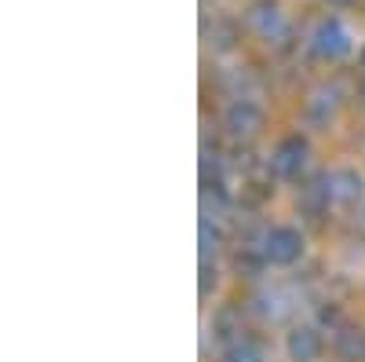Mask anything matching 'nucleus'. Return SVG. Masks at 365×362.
Wrapping results in <instances>:
<instances>
[{
    "label": "nucleus",
    "mask_w": 365,
    "mask_h": 362,
    "mask_svg": "<svg viewBox=\"0 0 365 362\" xmlns=\"http://www.w3.org/2000/svg\"><path fill=\"white\" fill-rule=\"evenodd\" d=\"M311 48L322 55V59H344L351 51V34L340 19H325L318 22L314 37H311Z\"/></svg>",
    "instance_id": "obj_1"
},
{
    "label": "nucleus",
    "mask_w": 365,
    "mask_h": 362,
    "mask_svg": "<svg viewBox=\"0 0 365 362\" xmlns=\"http://www.w3.org/2000/svg\"><path fill=\"white\" fill-rule=\"evenodd\" d=\"M299 253H303L299 231H292V227H270V231H267V238H263V256H267L270 263H292V260H299Z\"/></svg>",
    "instance_id": "obj_2"
},
{
    "label": "nucleus",
    "mask_w": 365,
    "mask_h": 362,
    "mask_svg": "<svg viewBox=\"0 0 365 362\" xmlns=\"http://www.w3.org/2000/svg\"><path fill=\"white\" fill-rule=\"evenodd\" d=\"M303 161H307V139L289 136V139H282L278 146H274L270 169L278 172V176H296V172L303 169Z\"/></svg>",
    "instance_id": "obj_3"
},
{
    "label": "nucleus",
    "mask_w": 365,
    "mask_h": 362,
    "mask_svg": "<svg viewBox=\"0 0 365 362\" xmlns=\"http://www.w3.org/2000/svg\"><path fill=\"white\" fill-rule=\"evenodd\" d=\"M259 125H263L259 106H252L249 99L230 103V110H227V129H230L234 136H256V132H259Z\"/></svg>",
    "instance_id": "obj_4"
},
{
    "label": "nucleus",
    "mask_w": 365,
    "mask_h": 362,
    "mask_svg": "<svg viewBox=\"0 0 365 362\" xmlns=\"http://www.w3.org/2000/svg\"><path fill=\"white\" fill-rule=\"evenodd\" d=\"M289 358L292 362H314L318 355H322V337H318V329H311V326H299V329H292L289 333Z\"/></svg>",
    "instance_id": "obj_5"
},
{
    "label": "nucleus",
    "mask_w": 365,
    "mask_h": 362,
    "mask_svg": "<svg viewBox=\"0 0 365 362\" xmlns=\"http://www.w3.org/2000/svg\"><path fill=\"white\" fill-rule=\"evenodd\" d=\"M325 194L332 198V201H358L361 198V176L354 172V169H336L329 179H325Z\"/></svg>",
    "instance_id": "obj_6"
},
{
    "label": "nucleus",
    "mask_w": 365,
    "mask_h": 362,
    "mask_svg": "<svg viewBox=\"0 0 365 362\" xmlns=\"http://www.w3.org/2000/svg\"><path fill=\"white\" fill-rule=\"evenodd\" d=\"M249 26L256 29L263 41H274L278 34H285V22H282L278 4H256V8L249 11Z\"/></svg>",
    "instance_id": "obj_7"
},
{
    "label": "nucleus",
    "mask_w": 365,
    "mask_h": 362,
    "mask_svg": "<svg viewBox=\"0 0 365 362\" xmlns=\"http://www.w3.org/2000/svg\"><path fill=\"white\" fill-rule=\"evenodd\" d=\"M361 348H365V341L354 333V329H344V333H340V355L344 358H358Z\"/></svg>",
    "instance_id": "obj_8"
},
{
    "label": "nucleus",
    "mask_w": 365,
    "mask_h": 362,
    "mask_svg": "<svg viewBox=\"0 0 365 362\" xmlns=\"http://www.w3.org/2000/svg\"><path fill=\"white\" fill-rule=\"evenodd\" d=\"M223 362H263V358H259V351H256L252 344H234Z\"/></svg>",
    "instance_id": "obj_9"
},
{
    "label": "nucleus",
    "mask_w": 365,
    "mask_h": 362,
    "mask_svg": "<svg viewBox=\"0 0 365 362\" xmlns=\"http://www.w3.org/2000/svg\"><path fill=\"white\" fill-rule=\"evenodd\" d=\"M329 4H340L344 8V4H354V0H329Z\"/></svg>",
    "instance_id": "obj_10"
},
{
    "label": "nucleus",
    "mask_w": 365,
    "mask_h": 362,
    "mask_svg": "<svg viewBox=\"0 0 365 362\" xmlns=\"http://www.w3.org/2000/svg\"><path fill=\"white\" fill-rule=\"evenodd\" d=\"M361 59H365V51H361Z\"/></svg>",
    "instance_id": "obj_11"
}]
</instances>
